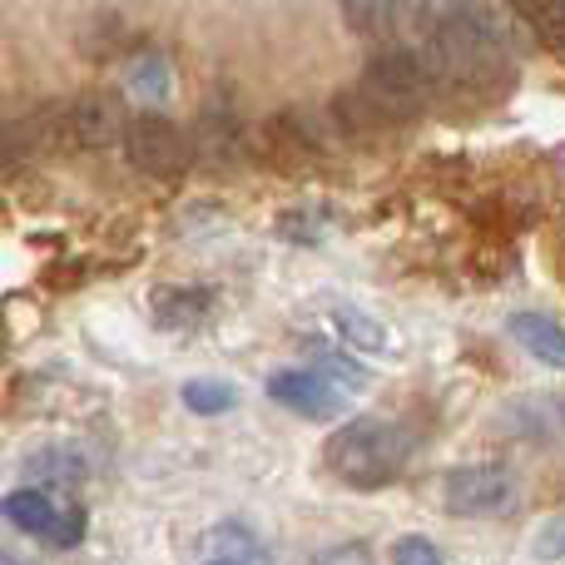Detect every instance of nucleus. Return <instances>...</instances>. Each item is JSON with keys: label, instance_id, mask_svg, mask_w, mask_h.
I'll use <instances>...</instances> for the list:
<instances>
[{"label": "nucleus", "instance_id": "obj_8", "mask_svg": "<svg viewBox=\"0 0 565 565\" xmlns=\"http://www.w3.org/2000/svg\"><path fill=\"white\" fill-rule=\"evenodd\" d=\"M70 119H75V145L79 149H109V145H125L129 135V119L119 95H85L70 105Z\"/></svg>", "mask_w": 565, "mask_h": 565}, {"label": "nucleus", "instance_id": "obj_5", "mask_svg": "<svg viewBox=\"0 0 565 565\" xmlns=\"http://www.w3.org/2000/svg\"><path fill=\"white\" fill-rule=\"evenodd\" d=\"M441 501L451 516H507L516 507V477L501 461H471V467L447 471Z\"/></svg>", "mask_w": 565, "mask_h": 565}, {"label": "nucleus", "instance_id": "obj_1", "mask_svg": "<svg viewBox=\"0 0 565 565\" xmlns=\"http://www.w3.org/2000/svg\"><path fill=\"white\" fill-rule=\"evenodd\" d=\"M441 85V70L431 55H412V50H382L367 60L362 79L352 89H342L332 99V119L352 135L367 129H387L412 119L431 99V89Z\"/></svg>", "mask_w": 565, "mask_h": 565}, {"label": "nucleus", "instance_id": "obj_7", "mask_svg": "<svg viewBox=\"0 0 565 565\" xmlns=\"http://www.w3.org/2000/svg\"><path fill=\"white\" fill-rule=\"evenodd\" d=\"M268 397H274L282 412L302 417V422L342 417V387L322 377L318 367H278L274 377H268Z\"/></svg>", "mask_w": 565, "mask_h": 565}, {"label": "nucleus", "instance_id": "obj_14", "mask_svg": "<svg viewBox=\"0 0 565 565\" xmlns=\"http://www.w3.org/2000/svg\"><path fill=\"white\" fill-rule=\"evenodd\" d=\"M184 407L199 412V417H218V412H234V407H238V387H234V382L194 377V382H184Z\"/></svg>", "mask_w": 565, "mask_h": 565}, {"label": "nucleus", "instance_id": "obj_10", "mask_svg": "<svg viewBox=\"0 0 565 565\" xmlns=\"http://www.w3.org/2000/svg\"><path fill=\"white\" fill-rule=\"evenodd\" d=\"M507 328L536 362H546V367H565V328L556 318H546V312H511Z\"/></svg>", "mask_w": 565, "mask_h": 565}, {"label": "nucleus", "instance_id": "obj_6", "mask_svg": "<svg viewBox=\"0 0 565 565\" xmlns=\"http://www.w3.org/2000/svg\"><path fill=\"white\" fill-rule=\"evenodd\" d=\"M0 516H6L15 531H25V536H35V541H50V546H60V551L85 541V511L60 507V501L40 487L10 491V497L0 501Z\"/></svg>", "mask_w": 565, "mask_h": 565}, {"label": "nucleus", "instance_id": "obj_21", "mask_svg": "<svg viewBox=\"0 0 565 565\" xmlns=\"http://www.w3.org/2000/svg\"><path fill=\"white\" fill-rule=\"evenodd\" d=\"M204 565H248V561H224V556H209Z\"/></svg>", "mask_w": 565, "mask_h": 565}, {"label": "nucleus", "instance_id": "obj_15", "mask_svg": "<svg viewBox=\"0 0 565 565\" xmlns=\"http://www.w3.org/2000/svg\"><path fill=\"white\" fill-rule=\"evenodd\" d=\"M209 556H224V561H248V565H268V551L258 546L254 531L244 526H224L209 536Z\"/></svg>", "mask_w": 565, "mask_h": 565}, {"label": "nucleus", "instance_id": "obj_17", "mask_svg": "<svg viewBox=\"0 0 565 565\" xmlns=\"http://www.w3.org/2000/svg\"><path fill=\"white\" fill-rule=\"evenodd\" d=\"M129 89H135V95H145V99H164L169 95L164 60H159V55H139L135 70H129Z\"/></svg>", "mask_w": 565, "mask_h": 565}, {"label": "nucleus", "instance_id": "obj_11", "mask_svg": "<svg viewBox=\"0 0 565 565\" xmlns=\"http://www.w3.org/2000/svg\"><path fill=\"white\" fill-rule=\"evenodd\" d=\"M507 427L516 431V437H556V431L565 427V402L556 397H531V402H516V407L507 412Z\"/></svg>", "mask_w": 565, "mask_h": 565}, {"label": "nucleus", "instance_id": "obj_13", "mask_svg": "<svg viewBox=\"0 0 565 565\" xmlns=\"http://www.w3.org/2000/svg\"><path fill=\"white\" fill-rule=\"evenodd\" d=\"M332 328H338L342 342H348V348H358V352H382V348H387V328H382V322H372L367 312L348 308V302H342V308H332Z\"/></svg>", "mask_w": 565, "mask_h": 565}, {"label": "nucleus", "instance_id": "obj_20", "mask_svg": "<svg viewBox=\"0 0 565 565\" xmlns=\"http://www.w3.org/2000/svg\"><path fill=\"white\" fill-rule=\"evenodd\" d=\"M318 565H372V556H367V546H358V541H348V546H332V551H322Z\"/></svg>", "mask_w": 565, "mask_h": 565}, {"label": "nucleus", "instance_id": "obj_3", "mask_svg": "<svg viewBox=\"0 0 565 565\" xmlns=\"http://www.w3.org/2000/svg\"><path fill=\"white\" fill-rule=\"evenodd\" d=\"M342 20L358 30L367 45L382 50H412V55L437 60L441 45V20L431 0H338Z\"/></svg>", "mask_w": 565, "mask_h": 565}, {"label": "nucleus", "instance_id": "obj_16", "mask_svg": "<svg viewBox=\"0 0 565 565\" xmlns=\"http://www.w3.org/2000/svg\"><path fill=\"white\" fill-rule=\"evenodd\" d=\"M312 362H318V372L328 382H338V387H352V392L367 387V372H362L348 352H332V348H322V342H312Z\"/></svg>", "mask_w": 565, "mask_h": 565}, {"label": "nucleus", "instance_id": "obj_9", "mask_svg": "<svg viewBox=\"0 0 565 565\" xmlns=\"http://www.w3.org/2000/svg\"><path fill=\"white\" fill-rule=\"evenodd\" d=\"M149 312H154L159 328L189 332L214 312V288H179V282H164V288H154V298H149Z\"/></svg>", "mask_w": 565, "mask_h": 565}, {"label": "nucleus", "instance_id": "obj_19", "mask_svg": "<svg viewBox=\"0 0 565 565\" xmlns=\"http://www.w3.org/2000/svg\"><path fill=\"white\" fill-rule=\"evenodd\" d=\"M536 556L541 561H565V516H551L536 531Z\"/></svg>", "mask_w": 565, "mask_h": 565}, {"label": "nucleus", "instance_id": "obj_18", "mask_svg": "<svg viewBox=\"0 0 565 565\" xmlns=\"http://www.w3.org/2000/svg\"><path fill=\"white\" fill-rule=\"evenodd\" d=\"M392 565H441V551L427 536H402L392 546Z\"/></svg>", "mask_w": 565, "mask_h": 565}, {"label": "nucleus", "instance_id": "obj_12", "mask_svg": "<svg viewBox=\"0 0 565 565\" xmlns=\"http://www.w3.org/2000/svg\"><path fill=\"white\" fill-rule=\"evenodd\" d=\"M511 15L531 25L551 50H565V0H507Z\"/></svg>", "mask_w": 565, "mask_h": 565}, {"label": "nucleus", "instance_id": "obj_2", "mask_svg": "<svg viewBox=\"0 0 565 565\" xmlns=\"http://www.w3.org/2000/svg\"><path fill=\"white\" fill-rule=\"evenodd\" d=\"M412 431L402 422H387V417H358V422H342L338 431L328 437L322 447V461L328 471L352 491H382L407 471V457H412Z\"/></svg>", "mask_w": 565, "mask_h": 565}, {"label": "nucleus", "instance_id": "obj_4", "mask_svg": "<svg viewBox=\"0 0 565 565\" xmlns=\"http://www.w3.org/2000/svg\"><path fill=\"white\" fill-rule=\"evenodd\" d=\"M125 154H129V164H135L139 174L159 179V184H174V179H184L189 164H194V145L184 139V129H179L169 115H154V109L129 119Z\"/></svg>", "mask_w": 565, "mask_h": 565}]
</instances>
